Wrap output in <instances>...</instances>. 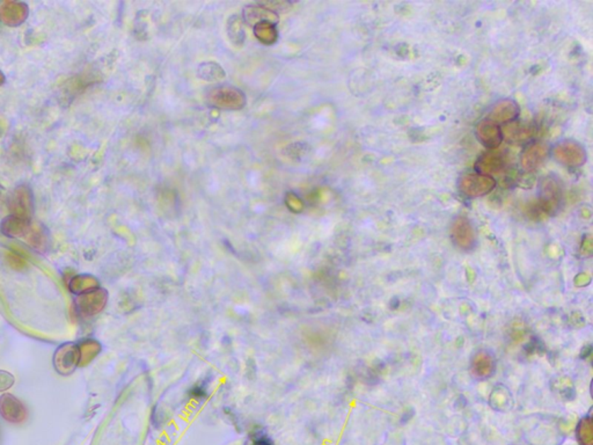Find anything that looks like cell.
I'll list each match as a JSON object with an SVG mask.
<instances>
[{"label": "cell", "mask_w": 593, "mask_h": 445, "mask_svg": "<svg viewBox=\"0 0 593 445\" xmlns=\"http://www.w3.org/2000/svg\"><path fill=\"white\" fill-rule=\"evenodd\" d=\"M208 100L213 107L226 111H238L246 103L244 93L235 87H216L210 91Z\"/></svg>", "instance_id": "6da1fadb"}, {"label": "cell", "mask_w": 593, "mask_h": 445, "mask_svg": "<svg viewBox=\"0 0 593 445\" xmlns=\"http://www.w3.org/2000/svg\"><path fill=\"white\" fill-rule=\"evenodd\" d=\"M496 187V180L492 175L481 174V173H470L463 175L459 182V188L467 198H481L488 195Z\"/></svg>", "instance_id": "7a4b0ae2"}, {"label": "cell", "mask_w": 593, "mask_h": 445, "mask_svg": "<svg viewBox=\"0 0 593 445\" xmlns=\"http://www.w3.org/2000/svg\"><path fill=\"white\" fill-rule=\"evenodd\" d=\"M11 215L30 220L34 213V198L28 186H18L9 198Z\"/></svg>", "instance_id": "3957f363"}, {"label": "cell", "mask_w": 593, "mask_h": 445, "mask_svg": "<svg viewBox=\"0 0 593 445\" xmlns=\"http://www.w3.org/2000/svg\"><path fill=\"white\" fill-rule=\"evenodd\" d=\"M554 156L558 162L567 167L577 169L587 162V152L581 144L574 140H563L554 149Z\"/></svg>", "instance_id": "277c9868"}, {"label": "cell", "mask_w": 593, "mask_h": 445, "mask_svg": "<svg viewBox=\"0 0 593 445\" xmlns=\"http://www.w3.org/2000/svg\"><path fill=\"white\" fill-rule=\"evenodd\" d=\"M108 293L101 288L85 293L77 300V308L84 317H92L105 309Z\"/></svg>", "instance_id": "5b68a950"}, {"label": "cell", "mask_w": 593, "mask_h": 445, "mask_svg": "<svg viewBox=\"0 0 593 445\" xmlns=\"http://www.w3.org/2000/svg\"><path fill=\"white\" fill-rule=\"evenodd\" d=\"M28 5L23 1L6 0L0 5V21L10 27L23 25L28 18Z\"/></svg>", "instance_id": "8992f818"}, {"label": "cell", "mask_w": 593, "mask_h": 445, "mask_svg": "<svg viewBox=\"0 0 593 445\" xmlns=\"http://www.w3.org/2000/svg\"><path fill=\"white\" fill-rule=\"evenodd\" d=\"M0 415L9 423L21 424L27 420L28 412L19 399L5 395L0 398Z\"/></svg>", "instance_id": "52a82bcc"}, {"label": "cell", "mask_w": 593, "mask_h": 445, "mask_svg": "<svg viewBox=\"0 0 593 445\" xmlns=\"http://www.w3.org/2000/svg\"><path fill=\"white\" fill-rule=\"evenodd\" d=\"M451 235L453 242L463 251H470L475 244V232L466 217H458L452 224Z\"/></svg>", "instance_id": "ba28073f"}, {"label": "cell", "mask_w": 593, "mask_h": 445, "mask_svg": "<svg viewBox=\"0 0 593 445\" xmlns=\"http://www.w3.org/2000/svg\"><path fill=\"white\" fill-rule=\"evenodd\" d=\"M475 135L480 143L490 150L497 149L504 138L501 125L490 120L480 122L476 127Z\"/></svg>", "instance_id": "9c48e42d"}, {"label": "cell", "mask_w": 593, "mask_h": 445, "mask_svg": "<svg viewBox=\"0 0 593 445\" xmlns=\"http://www.w3.org/2000/svg\"><path fill=\"white\" fill-rule=\"evenodd\" d=\"M519 114H521V108L517 102L505 99L497 102L492 107L488 120L495 122L498 125H502V124H509L516 121Z\"/></svg>", "instance_id": "30bf717a"}, {"label": "cell", "mask_w": 593, "mask_h": 445, "mask_svg": "<svg viewBox=\"0 0 593 445\" xmlns=\"http://www.w3.org/2000/svg\"><path fill=\"white\" fill-rule=\"evenodd\" d=\"M547 156H548V147H546L545 144H531L521 153V167L527 172L536 171L545 162Z\"/></svg>", "instance_id": "8fae6325"}, {"label": "cell", "mask_w": 593, "mask_h": 445, "mask_svg": "<svg viewBox=\"0 0 593 445\" xmlns=\"http://www.w3.org/2000/svg\"><path fill=\"white\" fill-rule=\"evenodd\" d=\"M80 349L74 344H67L62 347L55 355V366L60 370V372L67 373L76 369V366L80 363Z\"/></svg>", "instance_id": "7c38bea8"}, {"label": "cell", "mask_w": 593, "mask_h": 445, "mask_svg": "<svg viewBox=\"0 0 593 445\" xmlns=\"http://www.w3.org/2000/svg\"><path fill=\"white\" fill-rule=\"evenodd\" d=\"M32 222L30 220H23L19 217L7 216L5 220L1 222L0 229L4 235L10 237V238H19V237H25L30 229Z\"/></svg>", "instance_id": "4fadbf2b"}, {"label": "cell", "mask_w": 593, "mask_h": 445, "mask_svg": "<svg viewBox=\"0 0 593 445\" xmlns=\"http://www.w3.org/2000/svg\"><path fill=\"white\" fill-rule=\"evenodd\" d=\"M475 169L481 174L492 175V173L501 172L504 169V159L498 153H485L476 162Z\"/></svg>", "instance_id": "5bb4252c"}, {"label": "cell", "mask_w": 593, "mask_h": 445, "mask_svg": "<svg viewBox=\"0 0 593 445\" xmlns=\"http://www.w3.org/2000/svg\"><path fill=\"white\" fill-rule=\"evenodd\" d=\"M472 370L479 378H489L495 370V361L492 355L481 351L472 361Z\"/></svg>", "instance_id": "9a60e30c"}, {"label": "cell", "mask_w": 593, "mask_h": 445, "mask_svg": "<svg viewBox=\"0 0 593 445\" xmlns=\"http://www.w3.org/2000/svg\"><path fill=\"white\" fill-rule=\"evenodd\" d=\"M244 16L248 23H254V26L262 21H269L273 23V21L275 23L277 21L276 13L268 10L264 5H252V6L246 7Z\"/></svg>", "instance_id": "2e32d148"}, {"label": "cell", "mask_w": 593, "mask_h": 445, "mask_svg": "<svg viewBox=\"0 0 593 445\" xmlns=\"http://www.w3.org/2000/svg\"><path fill=\"white\" fill-rule=\"evenodd\" d=\"M26 240L30 247L38 252H45L48 249V233L45 227L38 224H32L27 235H25Z\"/></svg>", "instance_id": "e0dca14e"}, {"label": "cell", "mask_w": 593, "mask_h": 445, "mask_svg": "<svg viewBox=\"0 0 593 445\" xmlns=\"http://www.w3.org/2000/svg\"><path fill=\"white\" fill-rule=\"evenodd\" d=\"M254 34L264 45H273L277 40V30L273 23L262 21L254 26Z\"/></svg>", "instance_id": "ac0fdd59"}, {"label": "cell", "mask_w": 593, "mask_h": 445, "mask_svg": "<svg viewBox=\"0 0 593 445\" xmlns=\"http://www.w3.org/2000/svg\"><path fill=\"white\" fill-rule=\"evenodd\" d=\"M227 33L230 40L235 45H242L244 41V27H242V19L239 16H233L230 18L227 23Z\"/></svg>", "instance_id": "d6986e66"}, {"label": "cell", "mask_w": 593, "mask_h": 445, "mask_svg": "<svg viewBox=\"0 0 593 445\" xmlns=\"http://www.w3.org/2000/svg\"><path fill=\"white\" fill-rule=\"evenodd\" d=\"M70 288L74 293H89L98 288V282L92 276H77L73 277Z\"/></svg>", "instance_id": "ffe728a7"}, {"label": "cell", "mask_w": 593, "mask_h": 445, "mask_svg": "<svg viewBox=\"0 0 593 445\" xmlns=\"http://www.w3.org/2000/svg\"><path fill=\"white\" fill-rule=\"evenodd\" d=\"M198 76L205 80H218L220 78H224V71L222 67H219L218 64L205 63L201 64L200 69H198Z\"/></svg>", "instance_id": "44dd1931"}, {"label": "cell", "mask_w": 593, "mask_h": 445, "mask_svg": "<svg viewBox=\"0 0 593 445\" xmlns=\"http://www.w3.org/2000/svg\"><path fill=\"white\" fill-rule=\"evenodd\" d=\"M502 131H503V136L509 137L511 140H516V142L526 140V138L531 136V133H532L529 128L521 127V125H518V124L507 125L504 128V130L502 129Z\"/></svg>", "instance_id": "7402d4cb"}, {"label": "cell", "mask_w": 593, "mask_h": 445, "mask_svg": "<svg viewBox=\"0 0 593 445\" xmlns=\"http://www.w3.org/2000/svg\"><path fill=\"white\" fill-rule=\"evenodd\" d=\"M577 439L582 445H591L592 443V423L590 417H587L578 424Z\"/></svg>", "instance_id": "603a6c76"}, {"label": "cell", "mask_w": 593, "mask_h": 445, "mask_svg": "<svg viewBox=\"0 0 593 445\" xmlns=\"http://www.w3.org/2000/svg\"><path fill=\"white\" fill-rule=\"evenodd\" d=\"M286 205L290 208V210L293 211V213H299V211L303 210V202L300 198H297L295 194H289L288 195V198H286Z\"/></svg>", "instance_id": "cb8c5ba5"}, {"label": "cell", "mask_w": 593, "mask_h": 445, "mask_svg": "<svg viewBox=\"0 0 593 445\" xmlns=\"http://www.w3.org/2000/svg\"><path fill=\"white\" fill-rule=\"evenodd\" d=\"M251 445H275V443L266 434L255 433Z\"/></svg>", "instance_id": "d4e9b609"}, {"label": "cell", "mask_w": 593, "mask_h": 445, "mask_svg": "<svg viewBox=\"0 0 593 445\" xmlns=\"http://www.w3.org/2000/svg\"><path fill=\"white\" fill-rule=\"evenodd\" d=\"M6 261L11 267L19 268V269H21L26 264L25 260L23 258H20V257H18L16 254H13V253H6Z\"/></svg>", "instance_id": "484cf974"}, {"label": "cell", "mask_w": 593, "mask_h": 445, "mask_svg": "<svg viewBox=\"0 0 593 445\" xmlns=\"http://www.w3.org/2000/svg\"><path fill=\"white\" fill-rule=\"evenodd\" d=\"M4 83H5V76H4L3 72L0 71V86H1Z\"/></svg>", "instance_id": "4316f807"}]
</instances>
